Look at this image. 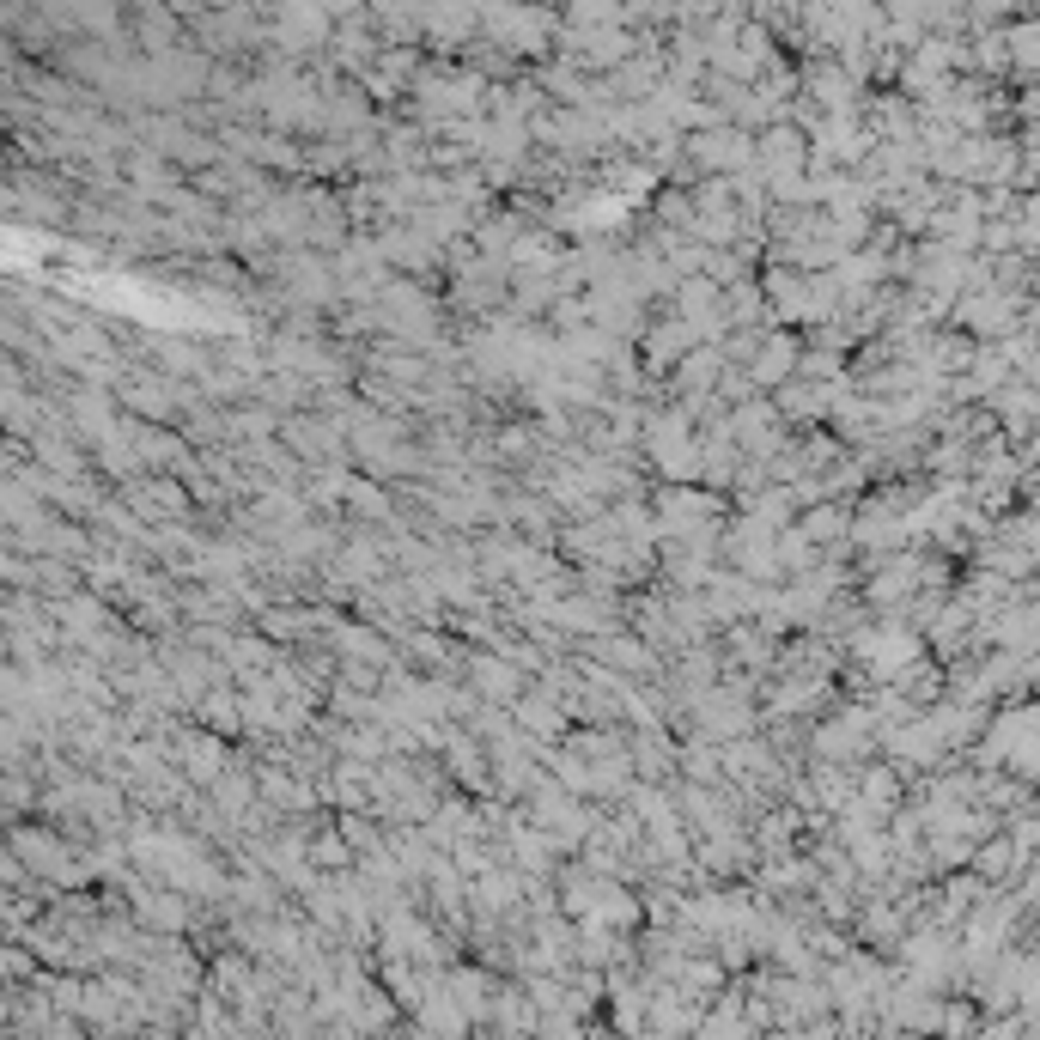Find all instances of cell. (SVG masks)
<instances>
[{"label": "cell", "mask_w": 1040, "mask_h": 1040, "mask_svg": "<svg viewBox=\"0 0 1040 1040\" xmlns=\"http://www.w3.org/2000/svg\"><path fill=\"white\" fill-rule=\"evenodd\" d=\"M189 749H195V755H189V773H195L201 785H207V779H219V767H226V749H219V742H207V736H195Z\"/></svg>", "instance_id": "6da1fadb"}]
</instances>
